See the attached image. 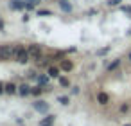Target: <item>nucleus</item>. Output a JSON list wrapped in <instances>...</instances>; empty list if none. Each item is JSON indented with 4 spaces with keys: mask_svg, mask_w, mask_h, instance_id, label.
I'll use <instances>...</instances> for the list:
<instances>
[{
    "mask_svg": "<svg viewBox=\"0 0 131 126\" xmlns=\"http://www.w3.org/2000/svg\"><path fill=\"white\" fill-rule=\"evenodd\" d=\"M29 58H31V54H29V51L25 47H22V45H16L15 47V60L18 63H27Z\"/></svg>",
    "mask_w": 131,
    "mask_h": 126,
    "instance_id": "nucleus-1",
    "label": "nucleus"
},
{
    "mask_svg": "<svg viewBox=\"0 0 131 126\" xmlns=\"http://www.w3.org/2000/svg\"><path fill=\"white\" fill-rule=\"evenodd\" d=\"M11 58H15V47H11V45H2L0 47V60H11Z\"/></svg>",
    "mask_w": 131,
    "mask_h": 126,
    "instance_id": "nucleus-2",
    "label": "nucleus"
},
{
    "mask_svg": "<svg viewBox=\"0 0 131 126\" xmlns=\"http://www.w3.org/2000/svg\"><path fill=\"white\" fill-rule=\"evenodd\" d=\"M27 51H29L31 58H34V60H40V56H41V47H40V45H31Z\"/></svg>",
    "mask_w": 131,
    "mask_h": 126,
    "instance_id": "nucleus-3",
    "label": "nucleus"
},
{
    "mask_svg": "<svg viewBox=\"0 0 131 126\" xmlns=\"http://www.w3.org/2000/svg\"><path fill=\"white\" fill-rule=\"evenodd\" d=\"M97 103L102 104V106L108 104V103H110V95H108L106 92H99V94H97Z\"/></svg>",
    "mask_w": 131,
    "mask_h": 126,
    "instance_id": "nucleus-4",
    "label": "nucleus"
},
{
    "mask_svg": "<svg viewBox=\"0 0 131 126\" xmlns=\"http://www.w3.org/2000/svg\"><path fill=\"white\" fill-rule=\"evenodd\" d=\"M34 110L45 113V112L49 110V103H45V101H36V103H34Z\"/></svg>",
    "mask_w": 131,
    "mask_h": 126,
    "instance_id": "nucleus-5",
    "label": "nucleus"
},
{
    "mask_svg": "<svg viewBox=\"0 0 131 126\" xmlns=\"http://www.w3.org/2000/svg\"><path fill=\"white\" fill-rule=\"evenodd\" d=\"M9 7L11 9H24L25 7V2H22V0H11V2H9Z\"/></svg>",
    "mask_w": 131,
    "mask_h": 126,
    "instance_id": "nucleus-6",
    "label": "nucleus"
},
{
    "mask_svg": "<svg viewBox=\"0 0 131 126\" xmlns=\"http://www.w3.org/2000/svg\"><path fill=\"white\" fill-rule=\"evenodd\" d=\"M54 121H56V117H54V115H47L45 119H41V121H40V126H52V124H54Z\"/></svg>",
    "mask_w": 131,
    "mask_h": 126,
    "instance_id": "nucleus-7",
    "label": "nucleus"
},
{
    "mask_svg": "<svg viewBox=\"0 0 131 126\" xmlns=\"http://www.w3.org/2000/svg\"><path fill=\"white\" fill-rule=\"evenodd\" d=\"M18 92H20L22 95H29V94H31V86H29V85H22V86H18Z\"/></svg>",
    "mask_w": 131,
    "mask_h": 126,
    "instance_id": "nucleus-8",
    "label": "nucleus"
},
{
    "mask_svg": "<svg viewBox=\"0 0 131 126\" xmlns=\"http://www.w3.org/2000/svg\"><path fill=\"white\" fill-rule=\"evenodd\" d=\"M59 6H61V9H63L65 13H70V11H72V6L67 2V0H61V2H59Z\"/></svg>",
    "mask_w": 131,
    "mask_h": 126,
    "instance_id": "nucleus-9",
    "label": "nucleus"
},
{
    "mask_svg": "<svg viewBox=\"0 0 131 126\" xmlns=\"http://www.w3.org/2000/svg\"><path fill=\"white\" fill-rule=\"evenodd\" d=\"M61 69H63V70H67V72H68V70H72V61L63 60V61H61Z\"/></svg>",
    "mask_w": 131,
    "mask_h": 126,
    "instance_id": "nucleus-10",
    "label": "nucleus"
},
{
    "mask_svg": "<svg viewBox=\"0 0 131 126\" xmlns=\"http://www.w3.org/2000/svg\"><path fill=\"white\" fill-rule=\"evenodd\" d=\"M49 76H50V77H58V76H59V69H58V67H50V69H49Z\"/></svg>",
    "mask_w": 131,
    "mask_h": 126,
    "instance_id": "nucleus-11",
    "label": "nucleus"
},
{
    "mask_svg": "<svg viewBox=\"0 0 131 126\" xmlns=\"http://www.w3.org/2000/svg\"><path fill=\"white\" fill-rule=\"evenodd\" d=\"M117 67H120V60H115L113 63H110V65H108V70L111 72V70H115Z\"/></svg>",
    "mask_w": 131,
    "mask_h": 126,
    "instance_id": "nucleus-12",
    "label": "nucleus"
},
{
    "mask_svg": "<svg viewBox=\"0 0 131 126\" xmlns=\"http://www.w3.org/2000/svg\"><path fill=\"white\" fill-rule=\"evenodd\" d=\"M6 92L7 94H16V86L13 83H9V85H6Z\"/></svg>",
    "mask_w": 131,
    "mask_h": 126,
    "instance_id": "nucleus-13",
    "label": "nucleus"
},
{
    "mask_svg": "<svg viewBox=\"0 0 131 126\" xmlns=\"http://www.w3.org/2000/svg\"><path fill=\"white\" fill-rule=\"evenodd\" d=\"M38 2H40V0H27V7L31 9V7H34V6H36Z\"/></svg>",
    "mask_w": 131,
    "mask_h": 126,
    "instance_id": "nucleus-14",
    "label": "nucleus"
},
{
    "mask_svg": "<svg viewBox=\"0 0 131 126\" xmlns=\"http://www.w3.org/2000/svg\"><path fill=\"white\" fill-rule=\"evenodd\" d=\"M59 85L61 86H68V79L67 77H59Z\"/></svg>",
    "mask_w": 131,
    "mask_h": 126,
    "instance_id": "nucleus-15",
    "label": "nucleus"
},
{
    "mask_svg": "<svg viewBox=\"0 0 131 126\" xmlns=\"http://www.w3.org/2000/svg\"><path fill=\"white\" fill-rule=\"evenodd\" d=\"M122 0H108V6H118Z\"/></svg>",
    "mask_w": 131,
    "mask_h": 126,
    "instance_id": "nucleus-16",
    "label": "nucleus"
},
{
    "mask_svg": "<svg viewBox=\"0 0 131 126\" xmlns=\"http://www.w3.org/2000/svg\"><path fill=\"white\" fill-rule=\"evenodd\" d=\"M31 94H34V95H40V94H41V88H40V86H36V88H32V90H31Z\"/></svg>",
    "mask_w": 131,
    "mask_h": 126,
    "instance_id": "nucleus-17",
    "label": "nucleus"
},
{
    "mask_svg": "<svg viewBox=\"0 0 131 126\" xmlns=\"http://www.w3.org/2000/svg\"><path fill=\"white\" fill-rule=\"evenodd\" d=\"M127 110H129V104H122V106H120V112H122V113H126Z\"/></svg>",
    "mask_w": 131,
    "mask_h": 126,
    "instance_id": "nucleus-18",
    "label": "nucleus"
},
{
    "mask_svg": "<svg viewBox=\"0 0 131 126\" xmlns=\"http://www.w3.org/2000/svg\"><path fill=\"white\" fill-rule=\"evenodd\" d=\"M59 103L61 104H68V97H59Z\"/></svg>",
    "mask_w": 131,
    "mask_h": 126,
    "instance_id": "nucleus-19",
    "label": "nucleus"
},
{
    "mask_svg": "<svg viewBox=\"0 0 131 126\" xmlns=\"http://www.w3.org/2000/svg\"><path fill=\"white\" fill-rule=\"evenodd\" d=\"M38 81H40V83H41V85H45V83H47V77H45V76H41V77H40V79H38Z\"/></svg>",
    "mask_w": 131,
    "mask_h": 126,
    "instance_id": "nucleus-20",
    "label": "nucleus"
},
{
    "mask_svg": "<svg viewBox=\"0 0 131 126\" xmlns=\"http://www.w3.org/2000/svg\"><path fill=\"white\" fill-rule=\"evenodd\" d=\"M122 11H124V13H131V7H129V6H124Z\"/></svg>",
    "mask_w": 131,
    "mask_h": 126,
    "instance_id": "nucleus-21",
    "label": "nucleus"
},
{
    "mask_svg": "<svg viewBox=\"0 0 131 126\" xmlns=\"http://www.w3.org/2000/svg\"><path fill=\"white\" fill-rule=\"evenodd\" d=\"M40 15H43V16H49V15H50V11H40Z\"/></svg>",
    "mask_w": 131,
    "mask_h": 126,
    "instance_id": "nucleus-22",
    "label": "nucleus"
},
{
    "mask_svg": "<svg viewBox=\"0 0 131 126\" xmlns=\"http://www.w3.org/2000/svg\"><path fill=\"white\" fill-rule=\"evenodd\" d=\"M4 90H6V86H4V85H2V83H0V94H2V92H4Z\"/></svg>",
    "mask_w": 131,
    "mask_h": 126,
    "instance_id": "nucleus-23",
    "label": "nucleus"
},
{
    "mask_svg": "<svg viewBox=\"0 0 131 126\" xmlns=\"http://www.w3.org/2000/svg\"><path fill=\"white\" fill-rule=\"evenodd\" d=\"M127 61L131 63V51H129V54H127Z\"/></svg>",
    "mask_w": 131,
    "mask_h": 126,
    "instance_id": "nucleus-24",
    "label": "nucleus"
},
{
    "mask_svg": "<svg viewBox=\"0 0 131 126\" xmlns=\"http://www.w3.org/2000/svg\"><path fill=\"white\" fill-rule=\"evenodd\" d=\"M124 126H131V124H129V122H127V124H124Z\"/></svg>",
    "mask_w": 131,
    "mask_h": 126,
    "instance_id": "nucleus-25",
    "label": "nucleus"
},
{
    "mask_svg": "<svg viewBox=\"0 0 131 126\" xmlns=\"http://www.w3.org/2000/svg\"><path fill=\"white\" fill-rule=\"evenodd\" d=\"M129 34H131V31H129Z\"/></svg>",
    "mask_w": 131,
    "mask_h": 126,
    "instance_id": "nucleus-26",
    "label": "nucleus"
}]
</instances>
